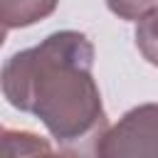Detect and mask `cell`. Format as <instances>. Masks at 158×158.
I'll return each instance as SVG.
<instances>
[{"mask_svg":"<svg viewBox=\"0 0 158 158\" xmlns=\"http://www.w3.org/2000/svg\"><path fill=\"white\" fill-rule=\"evenodd\" d=\"M136 47L143 54V59L153 67H158V7L151 10L146 17L136 25Z\"/></svg>","mask_w":158,"mask_h":158,"instance_id":"obj_4","label":"cell"},{"mask_svg":"<svg viewBox=\"0 0 158 158\" xmlns=\"http://www.w3.org/2000/svg\"><path fill=\"white\" fill-rule=\"evenodd\" d=\"M94 153L101 158H158V104L128 109L99 136Z\"/></svg>","mask_w":158,"mask_h":158,"instance_id":"obj_2","label":"cell"},{"mask_svg":"<svg viewBox=\"0 0 158 158\" xmlns=\"http://www.w3.org/2000/svg\"><path fill=\"white\" fill-rule=\"evenodd\" d=\"M158 0H106V7L121 17V20H141L146 17L151 10H156Z\"/></svg>","mask_w":158,"mask_h":158,"instance_id":"obj_5","label":"cell"},{"mask_svg":"<svg viewBox=\"0 0 158 158\" xmlns=\"http://www.w3.org/2000/svg\"><path fill=\"white\" fill-rule=\"evenodd\" d=\"M91 69L94 44L89 37L59 30L2 64V96L10 106L37 116L59 151L94 153L109 126Z\"/></svg>","mask_w":158,"mask_h":158,"instance_id":"obj_1","label":"cell"},{"mask_svg":"<svg viewBox=\"0 0 158 158\" xmlns=\"http://www.w3.org/2000/svg\"><path fill=\"white\" fill-rule=\"evenodd\" d=\"M59 0H0V17L5 30L30 27L57 10Z\"/></svg>","mask_w":158,"mask_h":158,"instance_id":"obj_3","label":"cell"}]
</instances>
